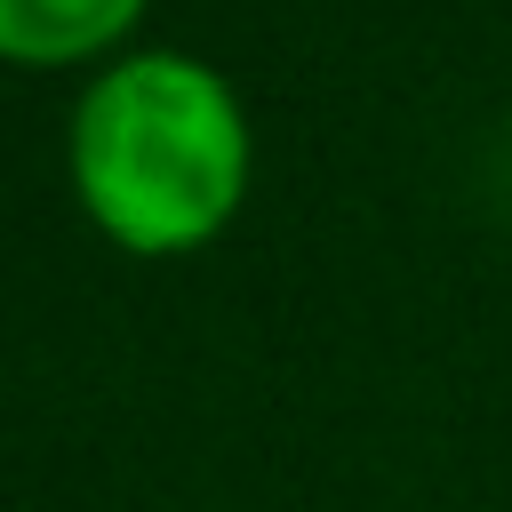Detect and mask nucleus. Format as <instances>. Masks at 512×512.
<instances>
[{
  "label": "nucleus",
  "instance_id": "2",
  "mask_svg": "<svg viewBox=\"0 0 512 512\" xmlns=\"http://www.w3.org/2000/svg\"><path fill=\"white\" fill-rule=\"evenodd\" d=\"M144 0H0V64L16 72H64V64H112L128 56Z\"/></svg>",
  "mask_w": 512,
  "mask_h": 512
},
{
  "label": "nucleus",
  "instance_id": "1",
  "mask_svg": "<svg viewBox=\"0 0 512 512\" xmlns=\"http://www.w3.org/2000/svg\"><path fill=\"white\" fill-rule=\"evenodd\" d=\"M64 176L88 224L128 256H192L208 248L256 176V128L240 88L184 48H128L88 72Z\"/></svg>",
  "mask_w": 512,
  "mask_h": 512
}]
</instances>
